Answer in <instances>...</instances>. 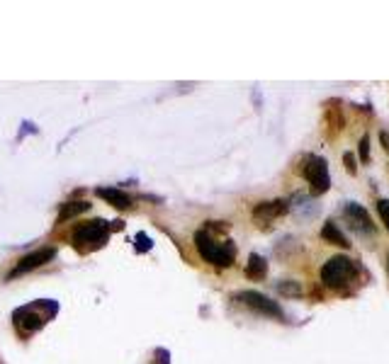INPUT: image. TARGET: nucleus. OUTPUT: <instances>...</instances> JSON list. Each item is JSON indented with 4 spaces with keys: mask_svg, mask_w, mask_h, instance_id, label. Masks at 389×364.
Listing matches in <instances>:
<instances>
[{
    "mask_svg": "<svg viewBox=\"0 0 389 364\" xmlns=\"http://www.w3.org/2000/svg\"><path fill=\"white\" fill-rule=\"evenodd\" d=\"M112 229L114 231H122L124 229V222H119V219H117V222H112Z\"/></svg>",
    "mask_w": 389,
    "mask_h": 364,
    "instance_id": "obj_21",
    "label": "nucleus"
},
{
    "mask_svg": "<svg viewBox=\"0 0 389 364\" xmlns=\"http://www.w3.org/2000/svg\"><path fill=\"white\" fill-rule=\"evenodd\" d=\"M360 161L363 163L370 161V136H363V139H360Z\"/></svg>",
    "mask_w": 389,
    "mask_h": 364,
    "instance_id": "obj_16",
    "label": "nucleus"
},
{
    "mask_svg": "<svg viewBox=\"0 0 389 364\" xmlns=\"http://www.w3.org/2000/svg\"><path fill=\"white\" fill-rule=\"evenodd\" d=\"M385 267H387V274H389V253H387V265H385Z\"/></svg>",
    "mask_w": 389,
    "mask_h": 364,
    "instance_id": "obj_22",
    "label": "nucleus"
},
{
    "mask_svg": "<svg viewBox=\"0 0 389 364\" xmlns=\"http://www.w3.org/2000/svg\"><path fill=\"white\" fill-rule=\"evenodd\" d=\"M156 355H158V364H168V352L166 350H158Z\"/></svg>",
    "mask_w": 389,
    "mask_h": 364,
    "instance_id": "obj_20",
    "label": "nucleus"
},
{
    "mask_svg": "<svg viewBox=\"0 0 389 364\" xmlns=\"http://www.w3.org/2000/svg\"><path fill=\"white\" fill-rule=\"evenodd\" d=\"M343 219L348 222L350 231H355L358 236H365V238H375V224L370 219V212L365 207L355 202L343 204Z\"/></svg>",
    "mask_w": 389,
    "mask_h": 364,
    "instance_id": "obj_6",
    "label": "nucleus"
},
{
    "mask_svg": "<svg viewBox=\"0 0 389 364\" xmlns=\"http://www.w3.org/2000/svg\"><path fill=\"white\" fill-rule=\"evenodd\" d=\"M265 274H268L265 257H261L258 253H251L249 262H246V277H251V279H265Z\"/></svg>",
    "mask_w": 389,
    "mask_h": 364,
    "instance_id": "obj_11",
    "label": "nucleus"
},
{
    "mask_svg": "<svg viewBox=\"0 0 389 364\" xmlns=\"http://www.w3.org/2000/svg\"><path fill=\"white\" fill-rule=\"evenodd\" d=\"M343 163H346V170H348L350 175L358 173V165H355V156H353V153H343Z\"/></svg>",
    "mask_w": 389,
    "mask_h": 364,
    "instance_id": "obj_18",
    "label": "nucleus"
},
{
    "mask_svg": "<svg viewBox=\"0 0 389 364\" xmlns=\"http://www.w3.org/2000/svg\"><path fill=\"white\" fill-rule=\"evenodd\" d=\"M321 238L328 241V243H333V245H338V248H348L350 245L348 238L343 236V231L338 229V224H333V222L324 224V229H321Z\"/></svg>",
    "mask_w": 389,
    "mask_h": 364,
    "instance_id": "obj_13",
    "label": "nucleus"
},
{
    "mask_svg": "<svg viewBox=\"0 0 389 364\" xmlns=\"http://www.w3.org/2000/svg\"><path fill=\"white\" fill-rule=\"evenodd\" d=\"M237 301L244 303L246 308H251V311L261 313V316H270V318H282V308L277 301L268 299L265 294H261V291H239L237 294Z\"/></svg>",
    "mask_w": 389,
    "mask_h": 364,
    "instance_id": "obj_7",
    "label": "nucleus"
},
{
    "mask_svg": "<svg viewBox=\"0 0 389 364\" xmlns=\"http://www.w3.org/2000/svg\"><path fill=\"white\" fill-rule=\"evenodd\" d=\"M277 291L285 296H302V286H299V282H294V279H282V282H277Z\"/></svg>",
    "mask_w": 389,
    "mask_h": 364,
    "instance_id": "obj_14",
    "label": "nucleus"
},
{
    "mask_svg": "<svg viewBox=\"0 0 389 364\" xmlns=\"http://www.w3.org/2000/svg\"><path fill=\"white\" fill-rule=\"evenodd\" d=\"M56 313V303L42 299V301H35L30 303V306H22L18 311L13 313V321L18 325L20 333L30 335V333H37V330H42V325L49 321V316H54Z\"/></svg>",
    "mask_w": 389,
    "mask_h": 364,
    "instance_id": "obj_2",
    "label": "nucleus"
},
{
    "mask_svg": "<svg viewBox=\"0 0 389 364\" xmlns=\"http://www.w3.org/2000/svg\"><path fill=\"white\" fill-rule=\"evenodd\" d=\"M355 272H358V265H355L353 257L333 255L328 257L324 267H321V282H324L328 289H341V286H346L350 279L355 277Z\"/></svg>",
    "mask_w": 389,
    "mask_h": 364,
    "instance_id": "obj_3",
    "label": "nucleus"
},
{
    "mask_svg": "<svg viewBox=\"0 0 389 364\" xmlns=\"http://www.w3.org/2000/svg\"><path fill=\"white\" fill-rule=\"evenodd\" d=\"M54 257H56V248H40V250H35V253H30V255L22 257V260L18 262V267H15L13 272L8 274V279H15V277H20V274L32 272V269L42 267V265H47V262H52Z\"/></svg>",
    "mask_w": 389,
    "mask_h": 364,
    "instance_id": "obj_8",
    "label": "nucleus"
},
{
    "mask_svg": "<svg viewBox=\"0 0 389 364\" xmlns=\"http://www.w3.org/2000/svg\"><path fill=\"white\" fill-rule=\"evenodd\" d=\"M302 175L309 182L314 195H324L331 187V178H328V163L321 156H306L302 163Z\"/></svg>",
    "mask_w": 389,
    "mask_h": 364,
    "instance_id": "obj_5",
    "label": "nucleus"
},
{
    "mask_svg": "<svg viewBox=\"0 0 389 364\" xmlns=\"http://www.w3.org/2000/svg\"><path fill=\"white\" fill-rule=\"evenodd\" d=\"M88 209H90V202H66L61 204V212H59V217H56V224H66L68 219H73V217H78V214H85Z\"/></svg>",
    "mask_w": 389,
    "mask_h": 364,
    "instance_id": "obj_12",
    "label": "nucleus"
},
{
    "mask_svg": "<svg viewBox=\"0 0 389 364\" xmlns=\"http://www.w3.org/2000/svg\"><path fill=\"white\" fill-rule=\"evenodd\" d=\"M380 141H382V146H385V151L389 153V131H382V134H380Z\"/></svg>",
    "mask_w": 389,
    "mask_h": 364,
    "instance_id": "obj_19",
    "label": "nucleus"
},
{
    "mask_svg": "<svg viewBox=\"0 0 389 364\" xmlns=\"http://www.w3.org/2000/svg\"><path fill=\"white\" fill-rule=\"evenodd\" d=\"M195 248L202 260L215 265V267H232L234 260H237V245H234V241L219 243L215 236L207 233L205 229H200L195 233Z\"/></svg>",
    "mask_w": 389,
    "mask_h": 364,
    "instance_id": "obj_1",
    "label": "nucleus"
},
{
    "mask_svg": "<svg viewBox=\"0 0 389 364\" xmlns=\"http://www.w3.org/2000/svg\"><path fill=\"white\" fill-rule=\"evenodd\" d=\"M109 224L105 219H92V222L78 224L73 229V243L80 250H97L107 243Z\"/></svg>",
    "mask_w": 389,
    "mask_h": 364,
    "instance_id": "obj_4",
    "label": "nucleus"
},
{
    "mask_svg": "<svg viewBox=\"0 0 389 364\" xmlns=\"http://www.w3.org/2000/svg\"><path fill=\"white\" fill-rule=\"evenodd\" d=\"M136 241H139V253H144V250H151V238L149 236L144 233V231H141V233H136Z\"/></svg>",
    "mask_w": 389,
    "mask_h": 364,
    "instance_id": "obj_17",
    "label": "nucleus"
},
{
    "mask_svg": "<svg viewBox=\"0 0 389 364\" xmlns=\"http://www.w3.org/2000/svg\"><path fill=\"white\" fill-rule=\"evenodd\" d=\"M377 214H380L382 224H385L387 231H389V200H380V202H377Z\"/></svg>",
    "mask_w": 389,
    "mask_h": 364,
    "instance_id": "obj_15",
    "label": "nucleus"
},
{
    "mask_svg": "<svg viewBox=\"0 0 389 364\" xmlns=\"http://www.w3.org/2000/svg\"><path fill=\"white\" fill-rule=\"evenodd\" d=\"M95 195L102 197L107 204H112L114 209H129L131 207V197L127 195V192L117 190V187H97Z\"/></svg>",
    "mask_w": 389,
    "mask_h": 364,
    "instance_id": "obj_10",
    "label": "nucleus"
},
{
    "mask_svg": "<svg viewBox=\"0 0 389 364\" xmlns=\"http://www.w3.org/2000/svg\"><path fill=\"white\" fill-rule=\"evenodd\" d=\"M289 204L285 200H273V202H261L253 207V219L258 224H270L275 222V219H280L287 214Z\"/></svg>",
    "mask_w": 389,
    "mask_h": 364,
    "instance_id": "obj_9",
    "label": "nucleus"
}]
</instances>
